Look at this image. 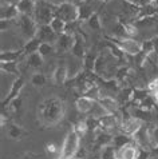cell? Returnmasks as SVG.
Wrapping results in <instances>:
<instances>
[{
    "mask_svg": "<svg viewBox=\"0 0 158 159\" xmlns=\"http://www.w3.org/2000/svg\"><path fill=\"white\" fill-rule=\"evenodd\" d=\"M15 25H16L17 31H19V35L24 39L26 42H28V40H31V39L36 38L39 25H38V23L35 21V19L32 16L20 15L16 19V24Z\"/></svg>",
    "mask_w": 158,
    "mask_h": 159,
    "instance_id": "cell-2",
    "label": "cell"
},
{
    "mask_svg": "<svg viewBox=\"0 0 158 159\" xmlns=\"http://www.w3.org/2000/svg\"><path fill=\"white\" fill-rule=\"evenodd\" d=\"M19 16V8L15 4H3L2 6V14H0L2 20H16Z\"/></svg>",
    "mask_w": 158,
    "mask_h": 159,
    "instance_id": "cell-19",
    "label": "cell"
},
{
    "mask_svg": "<svg viewBox=\"0 0 158 159\" xmlns=\"http://www.w3.org/2000/svg\"><path fill=\"white\" fill-rule=\"evenodd\" d=\"M94 103H95V99L90 98V96H86V95L79 96V98H77V100H75L77 110L81 114H90L91 108L94 107Z\"/></svg>",
    "mask_w": 158,
    "mask_h": 159,
    "instance_id": "cell-18",
    "label": "cell"
},
{
    "mask_svg": "<svg viewBox=\"0 0 158 159\" xmlns=\"http://www.w3.org/2000/svg\"><path fill=\"white\" fill-rule=\"evenodd\" d=\"M23 88H24V78L23 76L15 78V80H14V83H12V86L10 88V91H8L7 96L2 100V108L8 107V106L11 104V102H14L16 98H19L20 92H21Z\"/></svg>",
    "mask_w": 158,
    "mask_h": 159,
    "instance_id": "cell-7",
    "label": "cell"
},
{
    "mask_svg": "<svg viewBox=\"0 0 158 159\" xmlns=\"http://www.w3.org/2000/svg\"><path fill=\"white\" fill-rule=\"evenodd\" d=\"M32 2L35 4H39V3H43V2H46V0H32Z\"/></svg>",
    "mask_w": 158,
    "mask_h": 159,
    "instance_id": "cell-44",
    "label": "cell"
},
{
    "mask_svg": "<svg viewBox=\"0 0 158 159\" xmlns=\"http://www.w3.org/2000/svg\"><path fill=\"white\" fill-rule=\"evenodd\" d=\"M46 148H47V151L50 152V154H58V155L60 157V151L55 147L54 144H47V146H46Z\"/></svg>",
    "mask_w": 158,
    "mask_h": 159,
    "instance_id": "cell-39",
    "label": "cell"
},
{
    "mask_svg": "<svg viewBox=\"0 0 158 159\" xmlns=\"http://www.w3.org/2000/svg\"><path fill=\"white\" fill-rule=\"evenodd\" d=\"M106 72H107V58H106V55L99 54L98 59H96V63H95L94 74L96 75V76L103 78Z\"/></svg>",
    "mask_w": 158,
    "mask_h": 159,
    "instance_id": "cell-22",
    "label": "cell"
},
{
    "mask_svg": "<svg viewBox=\"0 0 158 159\" xmlns=\"http://www.w3.org/2000/svg\"><path fill=\"white\" fill-rule=\"evenodd\" d=\"M147 90L150 91V92H153V91L158 90V78L153 79V80H151L150 83H149V84H147Z\"/></svg>",
    "mask_w": 158,
    "mask_h": 159,
    "instance_id": "cell-38",
    "label": "cell"
},
{
    "mask_svg": "<svg viewBox=\"0 0 158 159\" xmlns=\"http://www.w3.org/2000/svg\"><path fill=\"white\" fill-rule=\"evenodd\" d=\"M68 79V68L64 63L58 64L52 71V83L55 86H62Z\"/></svg>",
    "mask_w": 158,
    "mask_h": 159,
    "instance_id": "cell-14",
    "label": "cell"
},
{
    "mask_svg": "<svg viewBox=\"0 0 158 159\" xmlns=\"http://www.w3.org/2000/svg\"><path fill=\"white\" fill-rule=\"evenodd\" d=\"M55 51H56L55 44H52V43H42L38 52L43 56V58H46V56H50L52 54H55Z\"/></svg>",
    "mask_w": 158,
    "mask_h": 159,
    "instance_id": "cell-32",
    "label": "cell"
},
{
    "mask_svg": "<svg viewBox=\"0 0 158 159\" xmlns=\"http://www.w3.org/2000/svg\"><path fill=\"white\" fill-rule=\"evenodd\" d=\"M72 130L77 132L79 136H83L86 134L87 131H89V126H87V120L86 119H83V120H78L75 125H74Z\"/></svg>",
    "mask_w": 158,
    "mask_h": 159,
    "instance_id": "cell-34",
    "label": "cell"
},
{
    "mask_svg": "<svg viewBox=\"0 0 158 159\" xmlns=\"http://www.w3.org/2000/svg\"><path fill=\"white\" fill-rule=\"evenodd\" d=\"M139 155H141V150L135 142L117 150V159H139Z\"/></svg>",
    "mask_w": 158,
    "mask_h": 159,
    "instance_id": "cell-9",
    "label": "cell"
},
{
    "mask_svg": "<svg viewBox=\"0 0 158 159\" xmlns=\"http://www.w3.org/2000/svg\"><path fill=\"white\" fill-rule=\"evenodd\" d=\"M55 14L56 16H59L60 19H63L67 24L75 23L79 20V7L74 3L64 2L59 6H55Z\"/></svg>",
    "mask_w": 158,
    "mask_h": 159,
    "instance_id": "cell-5",
    "label": "cell"
},
{
    "mask_svg": "<svg viewBox=\"0 0 158 159\" xmlns=\"http://www.w3.org/2000/svg\"><path fill=\"white\" fill-rule=\"evenodd\" d=\"M67 23L63 20V19H60L59 16H55L54 19H52V21L50 23V27L52 28V31L56 34V35H62L64 34L66 31H67Z\"/></svg>",
    "mask_w": 158,
    "mask_h": 159,
    "instance_id": "cell-26",
    "label": "cell"
},
{
    "mask_svg": "<svg viewBox=\"0 0 158 159\" xmlns=\"http://www.w3.org/2000/svg\"><path fill=\"white\" fill-rule=\"evenodd\" d=\"M113 136L110 132L107 131H102V130H98L95 132V138H94V146L96 148H100L102 150L103 147H106L109 144H113Z\"/></svg>",
    "mask_w": 158,
    "mask_h": 159,
    "instance_id": "cell-17",
    "label": "cell"
},
{
    "mask_svg": "<svg viewBox=\"0 0 158 159\" xmlns=\"http://www.w3.org/2000/svg\"><path fill=\"white\" fill-rule=\"evenodd\" d=\"M110 40L126 55L137 56V55H139V52L142 51V43L135 40V39H131V38H123V39L113 38V39H110Z\"/></svg>",
    "mask_w": 158,
    "mask_h": 159,
    "instance_id": "cell-6",
    "label": "cell"
},
{
    "mask_svg": "<svg viewBox=\"0 0 158 159\" xmlns=\"http://www.w3.org/2000/svg\"><path fill=\"white\" fill-rule=\"evenodd\" d=\"M55 46H56V51H60V52L71 51V48L74 46V34L64 32L62 35H59L58 42H56Z\"/></svg>",
    "mask_w": 158,
    "mask_h": 159,
    "instance_id": "cell-16",
    "label": "cell"
},
{
    "mask_svg": "<svg viewBox=\"0 0 158 159\" xmlns=\"http://www.w3.org/2000/svg\"><path fill=\"white\" fill-rule=\"evenodd\" d=\"M98 122H99V129L107 132H110L111 130L121 126V122L118 120V116L115 114H109V112L105 114L103 116H100L98 119Z\"/></svg>",
    "mask_w": 158,
    "mask_h": 159,
    "instance_id": "cell-10",
    "label": "cell"
},
{
    "mask_svg": "<svg viewBox=\"0 0 158 159\" xmlns=\"http://www.w3.org/2000/svg\"><path fill=\"white\" fill-rule=\"evenodd\" d=\"M151 98L154 99V102L158 104V90H156V91H153V92H151Z\"/></svg>",
    "mask_w": 158,
    "mask_h": 159,
    "instance_id": "cell-42",
    "label": "cell"
},
{
    "mask_svg": "<svg viewBox=\"0 0 158 159\" xmlns=\"http://www.w3.org/2000/svg\"><path fill=\"white\" fill-rule=\"evenodd\" d=\"M86 44H85V38H83V35H81L75 31V34H74V46L71 48V54L75 56L77 59H81L83 60L86 55Z\"/></svg>",
    "mask_w": 158,
    "mask_h": 159,
    "instance_id": "cell-11",
    "label": "cell"
},
{
    "mask_svg": "<svg viewBox=\"0 0 158 159\" xmlns=\"http://www.w3.org/2000/svg\"><path fill=\"white\" fill-rule=\"evenodd\" d=\"M150 136H151V142L154 146H158V126L154 127L153 130H150Z\"/></svg>",
    "mask_w": 158,
    "mask_h": 159,
    "instance_id": "cell-37",
    "label": "cell"
},
{
    "mask_svg": "<svg viewBox=\"0 0 158 159\" xmlns=\"http://www.w3.org/2000/svg\"><path fill=\"white\" fill-rule=\"evenodd\" d=\"M30 82H31V84L36 88H42L46 86L47 83V76L43 72H34L31 79H30Z\"/></svg>",
    "mask_w": 158,
    "mask_h": 159,
    "instance_id": "cell-29",
    "label": "cell"
},
{
    "mask_svg": "<svg viewBox=\"0 0 158 159\" xmlns=\"http://www.w3.org/2000/svg\"><path fill=\"white\" fill-rule=\"evenodd\" d=\"M66 0H50L48 3H51V4H54V6H59V4H62V3H64Z\"/></svg>",
    "mask_w": 158,
    "mask_h": 159,
    "instance_id": "cell-43",
    "label": "cell"
},
{
    "mask_svg": "<svg viewBox=\"0 0 158 159\" xmlns=\"http://www.w3.org/2000/svg\"><path fill=\"white\" fill-rule=\"evenodd\" d=\"M138 106H139V107H141V108H143V110H147V111H151V110H153V108H154L156 106H157V103L154 102V99L151 98V94H150V95L147 96V98H145V99H143V100H142V102H141V103H139Z\"/></svg>",
    "mask_w": 158,
    "mask_h": 159,
    "instance_id": "cell-35",
    "label": "cell"
},
{
    "mask_svg": "<svg viewBox=\"0 0 158 159\" xmlns=\"http://www.w3.org/2000/svg\"><path fill=\"white\" fill-rule=\"evenodd\" d=\"M100 159H117V148L109 144L100 150Z\"/></svg>",
    "mask_w": 158,
    "mask_h": 159,
    "instance_id": "cell-33",
    "label": "cell"
},
{
    "mask_svg": "<svg viewBox=\"0 0 158 159\" xmlns=\"http://www.w3.org/2000/svg\"><path fill=\"white\" fill-rule=\"evenodd\" d=\"M3 2V4H15V6H17V3L20 2V0H2Z\"/></svg>",
    "mask_w": 158,
    "mask_h": 159,
    "instance_id": "cell-41",
    "label": "cell"
},
{
    "mask_svg": "<svg viewBox=\"0 0 158 159\" xmlns=\"http://www.w3.org/2000/svg\"><path fill=\"white\" fill-rule=\"evenodd\" d=\"M98 103L106 110L109 114H117L119 110V102L114 99L110 95H100L98 98Z\"/></svg>",
    "mask_w": 158,
    "mask_h": 159,
    "instance_id": "cell-15",
    "label": "cell"
},
{
    "mask_svg": "<svg viewBox=\"0 0 158 159\" xmlns=\"http://www.w3.org/2000/svg\"><path fill=\"white\" fill-rule=\"evenodd\" d=\"M6 135H7L8 139L17 142V140H21L26 135H27V131H26L21 126L16 125V123H8L6 126Z\"/></svg>",
    "mask_w": 158,
    "mask_h": 159,
    "instance_id": "cell-13",
    "label": "cell"
},
{
    "mask_svg": "<svg viewBox=\"0 0 158 159\" xmlns=\"http://www.w3.org/2000/svg\"><path fill=\"white\" fill-rule=\"evenodd\" d=\"M133 142H134L133 136H129V135L123 134V132L113 136V146L117 150L121 148V147H123V146H126V144H129V143H133Z\"/></svg>",
    "mask_w": 158,
    "mask_h": 159,
    "instance_id": "cell-25",
    "label": "cell"
},
{
    "mask_svg": "<svg viewBox=\"0 0 158 159\" xmlns=\"http://www.w3.org/2000/svg\"><path fill=\"white\" fill-rule=\"evenodd\" d=\"M55 16H56L55 6L51 3H48L46 0V2H43V3L36 4V8H35L32 17L38 23V25H48Z\"/></svg>",
    "mask_w": 158,
    "mask_h": 159,
    "instance_id": "cell-4",
    "label": "cell"
},
{
    "mask_svg": "<svg viewBox=\"0 0 158 159\" xmlns=\"http://www.w3.org/2000/svg\"><path fill=\"white\" fill-rule=\"evenodd\" d=\"M142 125H143L142 120H139V119H137V118H133L129 114L126 118L122 119L119 129L123 134L129 135V136H134L139 130L142 129Z\"/></svg>",
    "mask_w": 158,
    "mask_h": 159,
    "instance_id": "cell-8",
    "label": "cell"
},
{
    "mask_svg": "<svg viewBox=\"0 0 158 159\" xmlns=\"http://www.w3.org/2000/svg\"><path fill=\"white\" fill-rule=\"evenodd\" d=\"M42 42L39 40L38 38H34L31 40L26 42V44L23 46V51H24V55H31L35 54V52L39 51V47H40Z\"/></svg>",
    "mask_w": 158,
    "mask_h": 159,
    "instance_id": "cell-27",
    "label": "cell"
},
{
    "mask_svg": "<svg viewBox=\"0 0 158 159\" xmlns=\"http://www.w3.org/2000/svg\"><path fill=\"white\" fill-rule=\"evenodd\" d=\"M36 38L42 43H52V44H56L59 35H56L54 31H52V28L50 27V24H48V25H39Z\"/></svg>",
    "mask_w": 158,
    "mask_h": 159,
    "instance_id": "cell-12",
    "label": "cell"
},
{
    "mask_svg": "<svg viewBox=\"0 0 158 159\" xmlns=\"http://www.w3.org/2000/svg\"><path fill=\"white\" fill-rule=\"evenodd\" d=\"M17 8H19L20 15L34 16L35 8H36V4H35L32 0H20V2L17 3Z\"/></svg>",
    "mask_w": 158,
    "mask_h": 159,
    "instance_id": "cell-23",
    "label": "cell"
},
{
    "mask_svg": "<svg viewBox=\"0 0 158 159\" xmlns=\"http://www.w3.org/2000/svg\"><path fill=\"white\" fill-rule=\"evenodd\" d=\"M20 159H39V155L38 154H34V152H26Z\"/></svg>",
    "mask_w": 158,
    "mask_h": 159,
    "instance_id": "cell-40",
    "label": "cell"
},
{
    "mask_svg": "<svg viewBox=\"0 0 158 159\" xmlns=\"http://www.w3.org/2000/svg\"><path fill=\"white\" fill-rule=\"evenodd\" d=\"M79 146H81V136L74 130L68 131L64 138L62 148H60L59 159H72L74 157H77L79 151Z\"/></svg>",
    "mask_w": 158,
    "mask_h": 159,
    "instance_id": "cell-3",
    "label": "cell"
},
{
    "mask_svg": "<svg viewBox=\"0 0 158 159\" xmlns=\"http://www.w3.org/2000/svg\"><path fill=\"white\" fill-rule=\"evenodd\" d=\"M86 23H87V25H89V28L93 30V31H100L102 30V23H100L98 12H95V14L91 15L89 19L86 20Z\"/></svg>",
    "mask_w": 158,
    "mask_h": 159,
    "instance_id": "cell-31",
    "label": "cell"
},
{
    "mask_svg": "<svg viewBox=\"0 0 158 159\" xmlns=\"http://www.w3.org/2000/svg\"><path fill=\"white\" fill-rule=\"evenodd\" d=\"M98 55L99 54H94L93 51H87L85 58L82 60V66H83V70L87 72H94V68H95V63H96V59H98Z\"/></svg>",
    "mask_w": 158,
    "mask_h": 159,
    "instance_id": "cell-20",
    "label": "cell"
},
{
    "mask_svg": "<svg viewBox=\"0 0 158 159\" xmlns=\"http://www.w3.org/2000/svg\"><path fill=\"white\" fill-rule=\"evenodd\" d=\"M27 66H28L30 68L39 70L43 66V56L39 54V52H35V54L27 55Z\"/></svg>",
    "mask_w": 158,
    "mask_h": 159,
    "instance_id": "cell-28",
    "label": "cell"
},
{
    "mask_svg": "<svg viewBox=\"0 0 158 159\" xmlns=\"http://www.w3.org/2000/svg\"><path fill=\"white\" fill-rule=\"evenodd\" d=\"M0 68H2L3 72L15 75V76H20L19 75V67H17V61H10V63H2L0 64Z\"/></svg>",
    "mask_w": 158,
    "mask_h": 159,
    "instance_id": "cell-30",
    "label": "cell"
},
{
    "mask_svg": "<svg viewBox=\"0 0 158 159\" xmlns=\"http://www.w3.org/2000/svg\"><path fill=\"white\" fill-rule=\"evenodd\" d=\"M23 55H24L23 48H21V50H12V51H2V54H0V61H2V63L17 61V59Z\"/></svg>",
    "mask_w": 158,
    "mask_h": 159,
    "instance_id": "cell-21",
    "label": "cell"
},
{
    "mask_svg": "<svg viewBox=\"0 0 158 159\" xmlns=\"http://www.w3.org/2000/svg\"><path fill=\"white\" fill-rule=\"evenodd\" d=\"M130 115L133 118L139 119V120H142V122H150L151 111H147V110H143L139 107V106H137V107L130 108Z\"/></svg>",
    "mask_w": 158,
    "mask_h": 159,
    "instance_id": "cell-24",
    "label": "cell"
},
{
    "mask_svg": "<svg viewBox=\"0 0 158 159\" xmlns=\"http://www.w3.org/2000/svg\"><path fill=\"white\" fill-rule=\"evenodd\" d=\"M14 24H16V20H2L0 21V30H2V32L10 31Z\"/></svg>",
    "mask_w": 158,
    "mask_h": 159,
    "instance_id": "cell-36",
    "label": "cell"
},
{
    "mask_svg": "<svg viewBox=\"0 0 158 159\" xmlns=\"http://www.w3.org/2000/svg\"><path fill=\"white\" fill-rule=\"evenodd\" d=\"M66 114L64 102L58 96L47 98L38 106V119L42 126L54 127L62 122Z\"/></svg>",
    "mask_w": 158,
    "mask_h": 159,
    "instance_id": "cell-1",
    "label": "cell"
}]
</instances>
